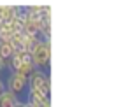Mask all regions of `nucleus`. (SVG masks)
I'll list each match as a JSON object with an SVG mask.
<instances>
[{
  "instance_id": "423d86ee",
  "label": "nucleus",
  "mask_w": 121,
  "mask_h": 107,
  "mask_svg": "<svg viewBox=\"0 0 121 107\" xmlns=\"http://www.w3.org/2000/svg\"><path fill=\"white\" fill-rule=\"evenodd\" d=\"M33 68H35V67H33V63H32V61H23V63L21 65H19V68H18V72H21V74H25V76H30V74L33 72Z\"/></svg>"
},
{
  "instance_id": "7ed1b4c3",
  "label": "nucleus",
  "mask_w": 121,
  "mask_h": 107,
  "mask_svg": "<svg viewBox=\"0 0 121 107\" xmlns=\"http://www.w3.org/2000/svg\"><path fill=\"white\" fill-rule=\"evenodd\" d=\"M28 88L32 90H39L44 95L49 97L51 91V77L48 72H44L42 68H33V72L28 76Z\"/></svg>"
},
{
  "instance_id": "f257e3e1",
  "label": "nucleus",
  "mask_w": 121,
  "mask_h": 107,
  "mask_svg": "<svg viewBox=\"0 0 121 107\" xmlns=\"http://www.w3.org/2000/svg\"><path fill=\"white\" fill-rule=\"evenodd\" d=\"M30 58H32L33 67L44 70L49 65V60H51V39H40L37 42V46L33 47Z\"/></svg>"
},
{
  "instance_id": "6e6552de",
  "label": "nucleus",
  "mask_w": 121,
  "mask_h": 107,
  "mask_svg": "<svg viewBox=\"0 0 121 107\" xmlns=\"http://www.w3.org/2000/svg\"><path fill=\"white\" fill-rule=\"evenodd\" d=\"M0 26H2V23H0Z\"/></svg>"
},
{
  "instance_id": "20e7f679",
  "label": "nucleus",
  "mask_w": 121,
  "mask_h": 107,
  "mask_svg": "<svg viewBox=\"0 0 121 107\" xmlns=\"http://www.w3.org/2000/svg\"><path fill=\"white\" fill-rule=\"evenodd\" d=\"M18 95H14L12 91L9 90H4L2 93H0V107H14L16 100H18Z\"/></svg>"
},
{
  "instance_id": "f03ea898",
  "label": "nucleus",
  "mask_w": 121,
  "mask_h": 107,
  "mask_svg": "<svg viewBox=\"0 0 121 107\" xmlns=\"http://www.w3.org/2000/svg\"><path fill=\"white\" fill-rule=\"evenodd\" d=\"M4 84H5V90H9V91L19 97L28 88V77L18 70H11L7 74V77H4Z\"/></svg>"
},
{
  "instance_id": "39448f33",
  "label": "nucleus",
  "mask_w": 121,
  "mask_h": 107,
  "mask_svg": "<svg viewBox=\"0 0 121 107\" xmlns=\"http://www.w3.org/2000/svg\"><path fill=\"white\" fill-rule=\"evenodd\" d=\"M14 55V47L9 40H0V58L9 60L11 56Z\"/></svg>"
},
{
  "instance_id": "0eeeda50",
  "label": "nucleus",
  "mask_w": 121,
  "mask_h": 107,
  "mask_svg": "<svg viewBox=\"0 0 121 107\" xmlns=\"http://www.w3.org/2000/svg\"><path fill=\"white\" fill-rule=\"evenodd\" d=\"M4 90H5V84H4V77L0 76V93H2Z\"/></svg>"
}]
</instances>
